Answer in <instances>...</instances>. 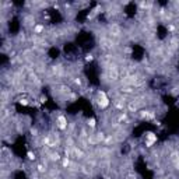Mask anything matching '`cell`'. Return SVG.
Listing matches in <instances>:
<instances>
[{"mask_svg":"<svg viewBox=\"0 0 179 179\" xmlns=\"http://www.w3.org/2000/svg\"><path fill=\"white\" fill-rule=\"evenodd\" d=\"M99 98H98V105H99V108H106V106L109 105V99H108V97H106V94L104 91H99Z\"/></svg>","mask_w":179,"mask_h":179,"instance_id":"1","label":"cell"},{"mask_svg":"<svg viewBox=\"0 0 179 179\" xmlns=\"http://www.w3.org/2000/svg\"><path fill=\"white\" fill-rule=\"evenodd\" d=\"M56 124H58V127L60 129V130H64V129L67 127V119L64 118L63 115H59L58 119H56Z\"/></svg>","mask_w":179,"mask_h":179,"instance_id":"2","label":"cell"},{"mask_svg":"<svg viewBox=\"0 0 179 179\" xmlns=\"http://www.w3.org/2000/svg\"><path fill=\"white\" fill-rule=\"evenodd\" d=\"M146 141H150V143H152V144H154V143H157V134L155 133H152V132H147L146 133Z\"/></svg>","mask_w":179,"mask_h":179,"instance_id":"3","label":"cell"},{"mask_svg":"<svg viewBox=\"0 0 179 179\" xmlns=\"http://www.w3.org/2000/svg\"><path fill=\"white\" fill-rule=\"evenodd\" d=\"M43 30H45V27H43L42 24H38V25H35V27H34V32H35V34H41Z\"/></svg>","mask_w":179,"mask_h":179,"instance_id":"4","label":"cell"},{"mask_svg":"<svg viewBox=\"0 0 179 179\" xmlns=\"http://www.w3.org/2000/svg\"><path fill=\"white\" fill-rule=\"evenodd\" d=\"M88 126H90V127H95V124H97V122H95V119L94 118H91V119H88Z\"/></svg>","mask_w":179,"mask_h":179,"instance_id":"5","label":"cell"},{"mask_svg":"<svg viewBox=\"0 0 179 179\" xmlns=\"http://www.w3.org/2000/svg\"><path fill=\"white\" fill-rule=\"evenodd\" d=\"M69 165H70V161H69V158H67V157H64V158H63V168L69 167Z\"/></svg>","mask_w":179,"mask_h":179,"instance_id":"6","label":"cell"},{"mask_svg":"<svg viewBox=\"0 0 179 179\" xmlns=\"http://www.w3.org/2000/svg\"><path fill=\"white\" fill-rule=\"evenodd\" d=\"M28 160H30V161H34V160H35V154H34V152L32 151H28Z\"/></svg>","mask_w":179,"mask_h":179,"instance_id":"7","label":"cell"},{"mask_svg":"<svg viewBox=\"0 0 179 179\" xmlns=\"http://www.w3.org/2000/svg\"><path fill=\"white\" fill-rule=\"evenodd\" d=\"M92 59H94V58H92V55H91V53H88V55H85V62H91Z\"/></svg>","mask_w":179,"mask_h":179,"instance_id":"8","label":"cell"},{"mask_svg":"<svg viewBox=\"0 0 179 179\" xmlns=\"http://www.w3.org/2000/svg\"><path fill=\"white\" fill-rule=\"evenodd\" d=\"M45 169L46 168H43V165H38V171L39 172H45Z\"/></svg>","mask_w":179,"mask_h":179,"instance_id":"9","label":"cell"},{"mask_svg":"<svg viewBox=\"0 0 179 179\" xmlns=\"http://www.w3.org/2000/svg\"><path fill=\"white\" fill-rule=\"evenodd\" d=\"M20 104H22V105H28V99H20Z\"/></svg>","mask_w":179,"mask_h":179,"instance_id":"10","label":"cell"}]
</instances>
